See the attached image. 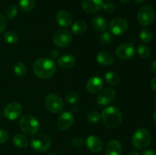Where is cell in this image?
I'll return each instance as SVG.
<instances>
[{"label":"cell","mask_w":156,"mask_h":155,"mask_svg":"<svg viewBox=\"0 0 156 155\" xmlns=\"http://www.w3.org/2000/svg\"><path fill=\"white\" fill-rule=\"evenodd\" d=\"M128 27H129V24H128L127 21L121 18H114L109 24L110 31L112 34L116 35V36L124 33L127 30Z\"/></svg>","instance_id":"obj_10"},{"label":"cell","mask_w":156,"mask_h":155,"mask_svg":"<svg viewBox=\"0 0 156 155\" xmlns=\"http://www.w3.org/2000/svg\"><path fill=\"white\" fill-rule=\"evenodd\" d=\"M137 53L143 59H147L150 56L151 52L146 46L143 45V44H140L137 47Z\"/></svg>","instance_id":"obj_28"},{"label":"cell","mask_w":156,"mask_h":155,"mask_svg":"<svg viewBox=\"0 0 156 155\" xmlns=\"http://www.w3.org/2000/svg\"><path fill=\"white\" fill-rule=\"evenodd\" d=\"M19 127L21 132L27 135H34L39 131L40 123L36 117L26 114L21 118Z\"/></svg>","instance_id":"obj_3"},{"label":"cell","mask_w":156,"mask_h":155,"mask_svg":"<svg viewBox=\"0 0 156 155\" xmlns=\"http://www.w3.org/2000/svg\"><path fill=\"white\" fill-rule=\"evenodd\" d=\"M13 142L16 147H20V148L27 147L29 144L28 138L22 134L15 135L13 138Z\"/></svg>","instance_id":"obj_22"},{"label":"cell","mask_w":156,"mask_h":155,"mask_svg":"<svg viewBox=\"0 0 156 155\" xmlns=\"http://www.w3.org/2000/svg\"><path fill=\"white\" fill-rule=\"evenodd\" d=\"M91 25H92L93 28L97 31L104 32L108 28V21L104 17L98 15V16L93 18L92 21H91Z\"/></svg>","instance_id":"obj_20"},{"label":"cell","mask_w":156,"mask_h":155,"mask_svg":"<svg viewBox=\"0 0 156 155\" xmlns=\"http://www.w3.org/2000/svg\"><path fill=\"white\" fill-rule=\"evenodd\" d=\"M22 106L18 102H12L6 105L4 109V115L9 120H15L22 113Z\"/></svg>","instance_id":"obj_11"},{"label":"cell","mask_w":156,"mask_h":155,"mask_svg":"<svg viewBox=\"0 0 156 155\" xmlns=\"http://www.w3.org/2000/svg\"><path fill=\"white\" fill-rule=\"evenodd\" d=\"M96 60L101 65L108 66V65H111L112 64H114L115 59L111 53H108V52L101 51L96 56Z\"/></svg>","instance_id":"obj_19"},{"label":"cell","mask_w":156,"mask_h":155,"mask_svg":"<svg viewBox=\"0 0 156 155\" xmlns=\"http://www.w3.org/2000/svg\"><path fill=\"white\" fill-rule=\"evenodd\" d=\"M45 105L47 109L52 113H59L64 108L63 100L56 94H47L45 99Z\"/></svg>","instance_id":"obj_7"},{"label":"cell","mask_w":156,"mask_h":155,"mask_svg":"<svg viewBox=\"0 0 156 155\" xmlns=\"http://www.w3.org/2000/svg\"><path fill=\"white\" fill-rule=\"evenodd\" d=\"M151 134L144 128H139L134 132L132 136V144L138 150H143L149 145Z\"/></svg>","instance_id":"obj_4"},{"label":"cell","mask_w":156,"mask_h":155,"mask_svg":"<svg viewBox=\"0 0 156 155\" xmlns=\"http://www.w3.org/2000/svg\"><path fill=\"white\" fill-rule=\"evenodd\" d=\"M150 88H151V89L152 90V91H155V92H156V76L155 78H153L152 80H151Z\"/></svg>","instance_id":"obj_39"},{"label":"cell","mask_w":156,"mask_h":155,"mask_svg":"<svg viewBox=\"0 0 156 155\" xmlns=\"http://www.w3.org/2000/svg\"><path fill=\"white\" fill-rule=\"evenodd\" d=\"M113 40L112 33L109 32H104L99 37V40L102 44H109L111 43Z\"/></svg>","instance_id":"obj_33"},{"label":"cell","mask_w":156,"mask_h":155,"mask_svg":"<svg viewBox=\"0 0 156 155\" xmlns=\"http://www.w3.org/2000/svg\"><path fill=\"white\" fill-rule=\"evenodd\" d=\"M135 54V47L130 43H125L117 48L115 55L119 59L128 60L133 58Z\"/></svg>","instance_id":"obj_9"},{"label":"cell","mask_w":156,"mask_h":155,"mask_svg":"<svg viewBox=\"0 0 156 155\" xmlns=\"http://www.w3.org/2000/svg\"><path fill=\"white\" fill-rule=\"evenodd\" d=\"M79 100V94L76 92H71L68 93L66 96V102H67L69 104H74L76 102Z\"/></svg>","instance_id":"obj_32"},{"label":"cell","mask_w":156,"mask_h":155,"mask_svg":"<svg viewBox=\"0 0 156 155\" xmlns=\"http://www.w3.org/2000/svg\"><path fill=\"white\" fill-rule=\"evenodd\" d=\"M32 68L37 77L42 79H47L55 74L56 66L55 62L50 59L41 58L37 59L34 62Z\"/></svg>","instance_id":"obj_1"},{"label":"cell","mask_w":156,"mask_h":155,"mask_svg":"<svg viewBox=\"0 0 156 155\" xmlns=\"http://www.w3.org/2000/svg\"><path fill=\"white\" fill-rule=\"evenodd\" d=\"M36 5V0H20L19 7L21 11L29 12L34 9Z\"/></svg>","instance_id":"obj_25"},{"label":"cell","mask_w":156,"mask_h":155,"mask_svg":"<svg viewBox=\"0 0 156 155\" xmlns=\"http://www.w3.org/2000/svg\"><path fill=\"white\" fill-rule=\"evenodd\" d=\"M4 39L8 43L10 44H15L18 42V36L16 33L13 31H9L6 32L4 35Z\"/></svg>","instance_id":"obj_29"},{"label":"cell","mask_w":156,"mask_h":155,"mask_svg":"<svg viewBox=\"0 0 156 155\" xmlns=\"http://www.w3.org/2000/svg\"><path fill=\"white\" fill-rule=\"evenodd\" d=\"M72 34L66 29H59L53 35V42L56 46L64 48L72 41Z\"/></svg>","instance_id":"obj_8"},{"label":"cell","mask_w":156,"mask_h":155,"mask_svg":"<svg viewBox=\"0 0 156 155\" xmlns=\"http://www.w3.org/2000/svg\"><path fill=\"white\" fill-rule=\"evenodd\" d=\"M153 33L150 30L147 28H143L140 33V38L143 42L149 43L152 40Z\"/></svg>","instance_id":"obj_27"},{"label":"cell","mask_w":156,"mask_h":155,"mask_svg":"<svg viewBox=\"0 0 156 155\" xmlns=\"http://www.w3.org/2000/svg\"><path fill=\"white\" fill-rule=\"evenodd\" d=\"M120 1L123 3H128L129 2H130V0H120Z\"/></svg>","instance_id":"obj_45"},{"label":"cell","mask_w":156,"mask_h":155,"mask_svg":"<svg viewBox=\"0 0 156 155\" xmlns=\"http://www.w3.org/2000/svg\"><path fill=\"white\" fill-rule=\"evenodd\" d=\"M101 115L97 111H91L87 115V120L90 123H97L100 121Z\"/></svg>","instance_id":"obj_30"},{"label":"cell","mask_w":156,"mask_h":155,"mask_svg":"<svg viewBox=\"0 0 156 155\" xmlns=\"http://www.w3.org/2000/svg\"><path fill=\"white\" fill-rule=\"evenodd\" d=\"M107 1H111V0H107Z\"/></svg>","instance_id":"obj_48"},{"label":"cell","mask_w":156,"mask_h":155,"mask_svg":"<svg viewBox=\"0 0 156 155\" xmlns=\"http://www.w3.org/2000/svg\"><path fill=\"white\" fill-rule=\"evenodd\" d=\"M9 139V133L6 130L0 129V144H4Z\"/></svg>","instance_id":"obj_34"},{"label":"cell","mask_w":156,"mask_h":155,"mask_svg":"<svg viewBox=\"0 0 156 155\" xmlns=\"http://www.w3.org/2000/svg\"><path fill=\"white\" fill-rule=\"evenodd\" d=\"M104 10L105 11V12L107 13L111 14L115 11V5H114L113 3L111 2H108L106 4H104L103 5Z\"/></svg>","instance_id":"obj_35"},{"label":"cell","mask_w":156,"mask_h":155,"mask_svg":"<svg viewBox=\"0 0 156 155\" xmlns=\"http://www.w3.org/2000/svg\"><path fill=\"white\" fill-rule=\"evenodd\" d=\"M155 18V11L151 6H142L137 13L138 21L141 25L146 27L149 26L154 22Z\"/></svg>","instance_id":"obj_6"},{"label":"cell","mask_w":156,"mask_h":155,"mask_svg":"<svg viewBox=\"0 0 156 155\" xmlns=\"http://www.w3.org/2000/svg\"><path fill=\"white\" fill-rule=\"evenodd\" d=\"M153 119H154V121H155V122L156 123V109L154 111V112H153Z\"/></svg>","instance_id":"obj_44"},{"label":"cell","mask_w":156,"mask_h":155,"mask_svg":"<svg viewBox=\"0 0 156 155\" xmlns=\"http://www.w3.org/2000/svg\"><path fill=\"white\" fill-rule=\"evenodd\" d=\"M105 78L107 83L113 85V86H116L120 82V77L119 76V74L114 71H108L105 74Z\"/></svg>","instance_id":"obj_24"},{"label":"cell","mask_w":156,"mask_h":155,"mask_svg":"<svg viewBox=\"0 0 156 155\" xmlns=\"http://www.w3.org/2000/svg\"><path fill=\"white\" fill-rule=\"evenodd\" d=\"M52 141L49 136L44 134H37L30 140V146L37 152H45L50 148Z\"/></svg>","instance_id":"obj_5"},{"label":"cell","mask_w":156,"mask_h":155,"mask_svg":"<svg viewBox=\"0 0 156 155\" xmlns=\"http://www.w3.org/2000/svg\"><path fill=\"white\" fill-rule=\"evenodd\" d=\"M56 19L58 24L62 27H68L73 23L71 14L66 10H60L56 15Z\"/></svg>","instance_id":"obj_17"},{"label":"cell","mask_w":156,"mask_h":155,"mask_svg":"<svg viewBox=\"0 0 156 155\" xmlns=\"http://www.w3.org/2000/svg\"><path fill=\"white\" fill-rule=\"evenodd\" d=\"M155 104H156V96L155 97Z\"/></svg>","instance_id":"obj_47"},{"label":"cell","mask_w":156,"mask_h":155,"mask_svg":"<svg viewBox=\"0 0 156 155\" xmlns=\"http://www.w3.org/2000/svg\"><path fill=\"white\" fill-rule=\"evenodd\" d=\"M123 147L121 143L117 140H111L105 147L106 155H122Z\"/></svg>","instance_id":"obj_18"},{"label":"cell","mask_w":156,"mask_h":155,"mask_svg":"<svg viewBox=\"0 0 156 155\" xmlns=\"http://www.w3.org/2000/svg\"><path fill=\"white\" fill-rule=\"evenodd\" d=\"M86 146L88 150L94 153H98L103 148V142L97 135H90L86 139Z\"/></svg>","instance_id":"obj_16"},{"label":"cell","mask_w":156,"mask_h":155,"mask_svg":"<svg viewBox=\"0 0 156 155\" xmlns=\"http://www.w3.org/2000/svg\"><path fill=\"white\" fill-rule=\"evenodd\" d=\"M14 71L15 74L18 77H23L27 73V67L22 62H16L14 66Z\"/></svg>","instance_id":"obj_26"},{"label":"cell","mask_w":156,"mask_h":155,"mask_svg":"<svg viewBox=\"0 0 156 155\" xmlns=\"http://www.w3.org/2000/svg\"><path fill=\"white\" fill-rule=\"evenodd\" d=\"M133 1L136 4H141V3H143L144 2V0H133Z\"/></svg>","instance_id":"obj_43"},{"label":"cell","mask_w":156,"mask_h":155,"mask_svg":"<svg viewBox=\"0 0 156 155\" xmlns=\"http://www.w3.org/2000/svg\"><path fill=\"white\" fill-rule=\"evenodd\" d=\"M57 63L61 68L67 69L74 66L76 64V58L72 55H63L59 58Z\"/></svg>","instance_id":"obj_21"},{"label":"cell","mask_w":156,"mask_h":155,"mask_svg":"<svg viewBox=\"0 0 156 155\" xmlns=\"http://www.w3.org/2000/svg\"><path fill=\"white\" fill-rule=\"evenodd\" d=\"M142 155H156V153L152 149H146L143 152Z\"/></svg>","instance_id":"obj_40"},{"label":"cell","mask_w":156,"mask_h":155,"mask_svg":"<svg viewBox=\"0 0 156 155\" xmlns=\"http://www.w3.org/2000/svg\"><path fill=\"white\" fill-rule=\"evenodd\" d=\"M152 70L154 72H156V59L152 64Z\"/></svg>","instance_id":"obj_41"},{"label":"cell","mask_w":156,"mask_h":155,"mask_svg":"<svg viewBox=\"0 0 156 155\" xmlns=\"http://www.w3.org/2000/svg\"><path fill=\"white\" fill-rule=\"evenodd\" d=\"M7 26V21H6L5 17L3 15L0 14V33H3Z\"/></svg>","instance_id":"obj_36"},{"label":"cell","mask_w":156,"mask_h":155,"mask_svg":"<svg viewBox=\"0 0 156 155\" xmlns=\"http://www.w3.org/2000/svg\"><path fill=\"white\" fill-rule=\"evenodd\" d=\"M18 12V11L17 6L15 5H9L6 9V16L9 19H13L17 16Z\"/></svg>","instance_id":"obj_31"},{"label":"cell","mask_w":156,"mask_h":155,"mask_svg":"<svg viewBox=\"0 0 156 155\" xmlns=\"http://www.w3.org/2000/svg\"><path fill=\"white\" fill-rule=\"evenodd\" d=\"M103 5L102 0H82V9L87 13H96L103 8Z\"/></svg>","instance_id":"obj_13"},{"label":"cell","mask_w":156,"mask_h":155,"mask_svg":"<svg viewBox=\"0 0 156 155\" xmlns=\"http://www.w3.org/2000/svg\"><path fill=\"white\" fill-rule=\"evenodd\" d=\"M74 116L70 112H64L59 116L57 120V126L60 130L66 131L69 129L73 124Z\"/></svg>","instance_id":"obj_14"},{"label":"cell","mask_w":156,"mask_h":155,"mask_svg":"<svg viewBox=\"0 0 156 155\" xmlns=\"http://www.w3.org/2000/svg\"><path fill=\"white\" fill-rule=\"evenodd\" d=\"M48 155H56L55 153H50Z\"/></svg>","instance_id":"obj_46"},{"label":"cell","mask_w":156,"mask_h":155,"mask_svg":"<svg viewBox=\"0 0 156 155\" xmlns=\"http://www.w3.org/2000/svg\"><path fill=\"white\" fill-rule=\"evenodd\" d=\"M129 155H140V153H139L136 150H131V151L129 152Z\"/></svg>","instance_id":"obj_42"},{"label":"cell","mask_w":156,"mask_h":155,"mask_svg":"<svg viewBox=\"0 0 156 155\" xmlns=\"http://www.w3.org/2000/svg\"><path fill=\"white\" fill-rule=\"evenodd\" d=\"M87 24L86 23L82 20L76 21L74 24L72 25V31L74 34L80 35L83 33L86 30Z\"/></svg>","instance_id":"obj_23"},{"label":"cell","mask_w":156,"mask_h":155,"mask_svg":"<svg viewBox=\"0 0 156 155\" xmlns=\"http://www.w3.org/2000/svg\"><path fill=\"white\" fill-rule=\"evenodd\" d=\"M116 96V92L113 88H108L103 90L97 97V102L101 106H107L112 103Z\"/></svg>","instance_id":"obj_12"},{"label":"cell","mask_w":156,"mask_h":155,"mask_svg":"<svg viewBox=\"0 0 156 155\" xmlns=\"http://www.w3.org/2000/svg\"><path fill=\"white\" fill-rule=\"evenodd\" d=\"M104 81L99 76H93L88 81L86 84L87 91L91 94H96L102 90Z\"/></svg>","instance_id":"obj_15"},{"label":"cell","mask_w":156,"mask_h":155,"mask_svg":"<svg viewBox=\"0 0 156 155\" xmlns=\"http://www.w3.org/2000/svg\"><path fill=\"white\" fill-rule=\"evenodd\" d=\"M58 56H59V54H58V51L56 50H50V53H49V57H50V59L53 61L57 59Z\"/></svg>","instance_id":"obj_38"},{"label":"cell","mask_w":156,"mask_h":155,"mask_svg":"<svg viewBox=\"0 0 156 155\" xmlns=\"http://www.w3.org/2000/svg\"><path fill=\"white\" fill-rule=\"evenodd\" d=\"M101 115L105 126L111 129L118 127L123 119L121 110L117 106H108L105 108Z\"/></svg>","instance_id":"obj_2"},{"label":"cell","mask_w":156,"mask_h":155,"mask_svg":"<svg viewBox=\"0 0 156 155\" xmlns=\"http://www.w3.org/2000/svg\"><path fill=\"white\" fill-rule=\"evenodd\" d=\"M85 144V141L82 139V138H75L73 140V145L75 147H77V148H80Z\"/></svg>","instance_id":"obj_37"}]
</instances>
